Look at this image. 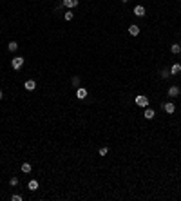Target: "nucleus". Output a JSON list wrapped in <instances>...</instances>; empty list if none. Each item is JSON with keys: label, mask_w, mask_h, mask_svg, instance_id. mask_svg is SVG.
Instances as JSON below:
<instances>
[{"label": "nucleus", "mask_w": 181, "mask_h": 201, "mask_svg": "<svg viewBox=\"0 0 181 201\" xmlns=\"http://www.w3.org/2000/svg\"><path fill=\"white\" fill-rule=\"evenodd\" d=\"M11 67H13L15 71H20V69L24 67V58H22V56H15V58L11 60Z\"/></svg>", "instance_id": "nucleus-1"}, {"label": "nucleus", "mask_w": 181, "mask_h": 201, "mask_svg": "<svg viewBox=\"0 0 181 201\" xmlns=\"http://www.w3.org/2000/svg\"><path fill=\"white\" fill-rule=\"evenodd\" d=\"M136 105H139V107H149V98L147 96H143V94H139V96H136Z\"/></svg>", "instance_id": "nucleus-2"}, {"label": "nucleus", "mask_w": 181, "mask_h": 201, "mask_svg": "<svg viewBox=\"0 0 181 201\" xmlns=\"http://www.w3.org/2000/svg\"><path fill=\"white\" fill-rule=\"evenodd\" d=\"M163 111L167 112V114H174V111H176V105H174L172 102H167V103L163 105Z\"/></svg>", "instance_id": "nucleus-3"}, {"label": "nucleus", "mask_w": 181, "mask_h": 201, "mask_svg": "<svg viewBox=\"0 0 181 201\" xmlns=\"http://www.w3.org/2000/svg\"><path fill=\"white\" fill-rule=\"evenodd\" d=\"M169 96H170V98L179 96V87H178V85H170V87H169Z\"/></svg>", "instance_id": "nucleus-4"}, {"label": "nucleus", "mask_w": 181, "mask_h": 201, "mask_svg": "<svg viewBox=\"0 0 181 201\" xmlns=\"http://www.w3.org/2000/svg\"><path fill=\"white\" fill-rule=\"evenodd\" d=\"M76 98H78V100H85V98H87V89H83V87H78V89H76Z\"/></svg>", "instance_id": "nucleus-5"}, {"label": "nucleus", "mask_w": 181, "mask_h": 201, "mask_svg": "<svg viewBox=\"0 0 181 201\" xmlns=\"http://www.w3.org/2000/svg\"><path fill=\"white\" fill-rule=\"evenodd\" d=\"M62 5L72 9V8H76V5H78V0H62Z\"/></svg>", "instance_id": "nucleus-6"}, {"label": "nucleus", "mask_w": 181, "mask_h": 201, "mask_svg": "<svg viewBox=\"0 0 181 201\" xmlns=\"http://www.w3.org/2000/svg\"><path fill=\"white\" fill-rule=\"evenodd\" d=\"M24 87H25V91H35L36 89V82L35 80H27V82L24 83Z\"/></svg>", "instance_id": "nucleus-7"}, {"label": "nucleus", "mask_w": 181, "mask_h": 201, "mask_svg": "<svg viewBox=\"0 0 181 201\" xmlns=\"http://www.w3.org/2000/svg\"><path fill=\"white\" fill-rule=\"evenodd\" d=\"M143 116L147 120H152L154 116H156V112H154V109H150V107H145V112H143Z\"/></svg>", "instance_id": "nucleus-8"}, {"label": "nucleus", "mask_w": 181, "mask_h": 201, "mask_svg": "<svg viewBox=\"0 0 181 201\" xmlns=\"http://www.w3.org/2000/svg\"><path fill=\"white\" fill-rule=\"evenodd\" d=\"M129 35H132V36H138V35H139V25H136V24L129 25Z\"/></svg>", "instance_id": "nucleus-9"}, {"label": "nucleus", "mask_w": 181, "mask_h": 201, "mask_svg": "<svg viewBox=\"0 0 181 201\" xmlns=\"http://www.w3.org/2000/svg\"><path fill=\"white\" fill-rule=\"evenodd\" d=\"M134 15L139 16V18L145 16V8H143V5H136V8H134Z\"/></svg>", "instance_id": "nucleus-10"}, {"label": "nucleus", "mask_w": 181, "mask_h": 201, "mask_svg": "<svg viewBox=\"0 0 181 201\" xmlns=\"http://www.w3.org/2000/svg\"><path fill=\"white\" fill-rule=\"evenodd\" d=\"M27 189H29L31 192H35V190H38V181H36V179H31V181L27 183Z\"/></svg>", "instance_id": "nucleus-11"}, {"label": "nucleus", "mask_w": 181, "mask_h": 201, "mask_svg": "<svg viewBox=\"0 0 181 201\" xmlns=\"http://www.w3.org/2000/svg\"><path fill=\"white\" fill-rule=\"evenodd\" d=\"M181 72V64H174L170 67V75H179Z\"/></svg>", "instance_id": "nucleus-12"}, {"label": "nucleus", "mask_w": 181, "mask_h": 201, "mask_svg": "<svg viewBox=\"0 0 181 201\" xmlns=\"http://www.w3.org/2000/svg\"><path fill=\"white\" fill-rule=\"evenodd\" d=\"M8 49H9L11 53H15V51L18 49V42H15V40H11V42L8 44Z\"/></svg>", "instance_id": "nucleus-13"}, {"label": "nucleus", "mask_w": 181, "mask_h": 201, "mask_svg": "<svg viewBox=\"0 0 181 201\" xmlns=\"http://www.w3.org/2000/svg\"><path fill=\"white\" fill-rule=\"evenodd\" d=\"M31 170H33L31 163H22V172H24V174H29Z\"/></svg>", "instance_id": "nucleus-14"}, {"label": "nucleus", "mask_w": 181, "mask_h": 201, "mask_svg": "<svg viewBox=\"0 0 181 201\" xmlns=\"http://www.w3.org/2000/svg\"><path fill=\"white\" fill-rule=\"evenodd\" d=\"M170 51L174 53V55H179V53H181V45H179V44H172Z\"/></svg>", "instance_id": "nucleus-15"}, {"label": "nucleus", "mask_w": 181, "mask_h": 201, "mask_svg": "<svg viewBox=\"0 0 181 201\" xmlns=\"http://www.w3.org/2000/svg\"><path fill=\"white\" fill-rule=\"evenodd\" d=\"M71 83H72V87H76V89H78V87H80V78H78V76H72Z\"/></svg>", "instance_id": "nucleus-16"}, {"label": "nucleus", "mask_w": 181, "mask_h": 201, "mask_svg": "<svg viewBox=\"0 0 181 201\" xmlns=\"http://www.w3.org/2000/svg\"><path fill=\"white\" fill-rule=\"evenodd\" d=\"M159 76H161L163 80H167V78H169V76H170V71H167V69H163L161 72H159Z\"/></svg>", "instance_id": "nucleus-17"}, {"label": "nucleus", "mask_w": 181, "mask_h": 201, "mask_svg": "<svg viewBox=\"0 0 181 201\" xmlns=\"http://www.w3.org/2000/svg\"><path fill=\"white\" fill-rule=\"evenodd\" d=\"M64 18L65 20H72V18H74V15H72V11H65L64 13Z\"/></svg>", "instance_id": "nucleus-18"}, {"label": "nucleus", "mask_w": 181, "mask_h": 201, "mask_svg": "<svg viewBox=\"0 0 181 201\" xmlns=\"http://www.w3.org/2000/svg\"><path fill=\"white\" fill-rule=\"evenodd\" d=\"M9 185H11V187H16V185H18V178H15V176H13V178L9 179Z\"/></svg>", "instance_id": "nucleus-19"}, {"label": "nucleus", "mask_w": 181, "mask_h": 201, "mask_svg": "<svg viewBox=\"0 0 181 201\" xmlns=\"http://www.w3.org/2000/svg\"><path fill=\"white\" fill-rule=\"evenodd\" d=\"M24 198L22 196H20V194H13V196H11V201H22Z\"/></svg>", "instance_id": "nucleus-20"}, {"label": "nucleus", "mask_w": 181, "mask_h": 201, "mask_svg": "<svg viewBox=\"0 0 181 201\" xmlns=\"http://www.w3.org/2000/svg\"><path fill=\"white\" fill-rule=\"evenodd\" d=\"M107 152H109V149H107V147H102V149H100V156H107Z\"/></svg>", "instance_id": "nucleus-21"}, {"label": "nucleus", "mask_w": 181, "mask_h": 201, "mask_svg": "<svg viewBox=\"0 0 181 201\" xmlns=\"http://www.w3.org/2000/svg\"><path fill=\"white\" fill-rule=\"evenodd\" d=\"M4 98V92H2V89H0V100H2Z\"/></svg>", "instance_id": "nucleus-22"}, {"label": "nucleus", "mask_w": 181, "mask_h": 201, "mask_svg": "<svg viewBox=\"0 0 181 201\" xmlns=\"http://www.w3.org/2000/svg\"><path fill=\"white\" fill-rule=\"evenodd\" d=\"M122 2H123V4H127V2H129V0H122Z\"/></svg>", "instance_id": "nucleus-23"}]
</instances>
